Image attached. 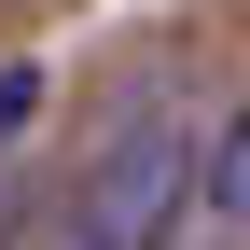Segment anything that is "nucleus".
<instances>
[{"instance_id": "7ed1b4c3", "label": "nucleus", "mask_w": 250, "mask_h": 250, "mask_svg": "<svg viewBox=\"0 0 250 250\" xmlns=\"http://www.w3.org/2000/svg\"><path fill=\"white\" fill-rule=\"evenodd\" d=\"M167 250H181V236H167Z\"/></svg>"}, {"instance_id": "f257e3e1", "label": "nucleus", "mask_w": 250, "mask_h": 250, "mask_svg": "<svg viewBox=\"0 0 250 250\" xmlns=\"http://www.w3.org/2000/svg\"><path fill=\"white\" fill-rule=\"evenodd\" d=\"M195 181H208V139H195V125H181L167 98L125 111L111 139H98V167H83V195H70V223H56V250H167L181 208H195Z\"/></svg>"}, {"instance_id": "f03ea898", "label": "nucleus", "mask_w": 250, "mask_h": 250, "mask_svg": "<svg viewBox=\"0 0 250 250\" xmlns=\"http://www.w3.org/2000/svg\"><path fill=\"white\" fill-rule=\"evenodd\" d=\"M195 208H208L223 236H250V98L223 111V139H208V181H195Z\"/></svg>"}]
</instances>
